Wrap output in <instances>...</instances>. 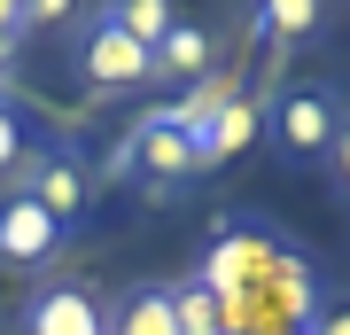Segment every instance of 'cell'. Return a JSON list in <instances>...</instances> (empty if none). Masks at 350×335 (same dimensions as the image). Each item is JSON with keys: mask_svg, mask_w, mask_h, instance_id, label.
Returning a JSON list of instances; mask_svg holds the SVG:
<instances>
[{"mask_svg": "<svg viewBox=\"0 0 350 335\" xmlns=\"http://www.w3.org/2000/svg\"><path fill=\"white\" fill-rule=\"evenodd\" d=\"M94 179H133L140 195H179V187L195 179V149H187V133L163 125V110H148L109 149V164H94Z\"/></svg>", "mask_w": 350, "mask_h": 335, "instance_id": "obj_1", "label": "cell"}, {"mask_svg": "<svg viewBox=\"0 0 350 335\" xmlns=\"http://www.w3.org/2000/svg\"><path fill=\"white\" fill-rule=\"evenodd\" d=\"M8 195H24V203H39L47 219H86L94 211V195H101V179H94V156L78 149V140H39L31 149V164L16 172V187Z\"/></svg>", "mask_w": 350, "mask_h": 335, "instance_id": "obj_2", "label": "cell"}, {"mask_svg": "<svg viewBox=\"0 0 350 335\" xmlns=\"http://www.w3.org/2000/svg\"><path fill=\"white\" fill-rule=\"evenodd\" d=\"M78 78H86L94 101H125V94H148V47H133L117 24H101L86 16V32H78Z\"/></svg>", "mask_w": 350, "mask_h": 335, "instance_id": "obj_3", "label": "cell"}, {"mask_svg": "<svg viewBox=\"0 0 350 335\" xmlns=\"http://www.w3.org/2000/svg\"><path fill=\"white\" fill-rule=\"evenodd\" d=\"M265 125H273L280 164H319L327 149H335V133H342V110H335V94H327V86H288Z\"/></svg>", "mask_w": 350, "mask_h": 335, "instance_id": "obj_4", "label": "cell"}, {"mask_svg": "<svg viewBox=\"0 0 350 335\" xmlns=\"http://www.w3.org/2000/svg\"><path fill=\"white\" fill-rule=\"evenodd\" d=\"M70 242L63 219H47L39 203L24 195H0V265H16V273H31V265H55Z\"/></svg>", "mask_w": 350, "mask_h": 335, "instance_id": "obj_5", "label": "cell"}, {"mask_svg": "<svg viewBox=\"0 0 350 335\" xmlns=\"http://www.w3.org/2000/svg\"><path fill=\"white\" fill-rule=\"evenodd\" d=\"M24 335H109V312L86 281H47L24 297Z\"/></svg>", "mask_w": 350, "mask_h": 335, "instance_id": "obj_6", "label": "cell"}, {"mask_svg": "<svg viewBox=\"0 0 350 335\" xmlns=\"http://www.w3.org/2000/svg\"><path fill=\"white\" fill-rule=\"evenodd\" d=\"M265 117H273V101H265V94H241L218 125H202V133L187 140V149H195V179H202V172H226V164H234V156L265 133Z\"/></svg>", "mask_w": 350, "mask_h": 335, "instance_id": "obj_7", "label": "cell"}, {"mask_svg": "<svg viewBox=\"0 0 350 335\" xmlns=\"http://www.w3.org/2000/svg\"><path fill=\"white\" fill-rule=\"evenodd\" d=\"M211 71H218V39L202 24H187V16L148 47V78H156V86H202Z\"/></svg>", "mask_w": 350, "mask_h": 335, "instance_id": "obj_8", "label": "cell"}, {"mask_svg": "<svg viewBox=\"0 0 350 335\" xmlns=\"http://www.w3.org/2000/svg\"><path fill=\"white\" fill-rule=\"evenodd\" d=\"M265 258H273V249H265V234H218L211 249H202V288H211L218 304H234L241 288H250L257 273H265Z\"/></svg>", "mask_w": 350, "mask_h": 335, "instance_id": "obj_9", "label": "cell"}, {"mask_svg": "<svg viewBox=\"0 0 350 335\" xmlns=\"http://www.w3.org/2000/svg\"><path fill=\"white\" fill-rule=\"evenodd\" d=\"M241 94H250V86H241V71H211V78H202V86H187V94H179V101H163V125H172V133H202V125H218L226 110H234V101Z\"/></svg>", "mask_w": 350, "mask_h": 335, "instance_id": "obj_10", "label": "cell"}, {"mask_svg": "<svg viewBox=\"0 0 350 335\" xmlns=\"http://www.w3.org/2000/svg\"><path fill=\"white\" fill-rule=\"evenodd\" d=\"M109 335H179L172 320V281H140L109 304Z\"/></svg>", "mask_w": 350, "mask_h": 335, "instance_id": "obj_11", "label": "cell"}, {"mask_svg": "<svg viewBox=\"0 0 350 335\" xmlns=\"http://www.w3.org/2000/svg\"><path fill=\"white\" fill-rule=\"evenodd\" d=\"M319 24H327L319 0H265V8H250V32L273 39V47H296V39H312Z\"/></svg>", "mask_w": 350, "mask_h": 335, "instance_id": "obj_12", "label": "cell"}, {"mask_svg": "<svg viewBox=\"0 0 350 335\" xmlns=\"http://www.w3.org/2000/svg\"><path fill=\"white\" fill-rule=\"evenodd\" d=\"M94 16H101V24H117L133 47H156V39L179 24V8H172V0H109V8H94Z\"/></svg>", "mask_w": 350, "mask_h": 335, "instance_id": "obj_13", "label": "cell"}, {"mask_svg": "<svg viewBox=\"0 0 350 335\" xmlns=\"http://www.w3.org/2000/svg\"><path fill=\"white\" fill-rule=\"evenodd\" d=\"M39 125H31V110L24 101H0V187H16V172L31 164V149H39Z\"/></svg>", "mask_w": 350, "mask_h": 335, "instance_id": "obj_14", "label": "cell"}, {"mask_svg": "<svg viewBox=\"0 0 350 335\" xmlns=\"http://www.w3.org/2000/svg\"><path fill=\"white\" fill-rule=\"evenodd\" d=\"M172 320H179V335H226V304L202 281H172Z\"/></svg>", "mask_w": 350, "mask_h": 335, "instance_id": "obj_15", "label": "cell"}, {"mask_svg": "<svg viewBox=\"0 0 350 335\" xmlns=\"http://www.w3.org/2000/svg\"><path fill=\"white\" fill-rule=\"evenodd\" d=\"M304 335H350V297H335V304H319L312 320H304Z\"/></svg>", "mask_w": 350, "mask_h": 335, "instance_id": "obj_16", "label": "cell"}, {"mask_svg": "<svg viewBox=\"0 0 350 335\" xmlns=\"http://www.w3.org/2000/svg\"><path fill=\"white\" fill-rule=\"evenodd\" d=\"M70 24V0H24V32H55Z\"/></svg>", "mask_w": 350, "mask_h": 335, "instance_id": "obj_17", "label": "cell"}, {"mask_svg": "<svg viewBox=\"0 0 350 335\" xmlns=\"http://www.w3.org/2000/svg\"><path fill=\"white\" fill-rule=\"evenodd\" d=\"M327 156H335V172L350 179V117H342V133H335V149H327Z\"/></svg>", "mask_w": 350, "mask_h": 335, "instance_id": "obj_18", "label": "cell"}]
</instances>
